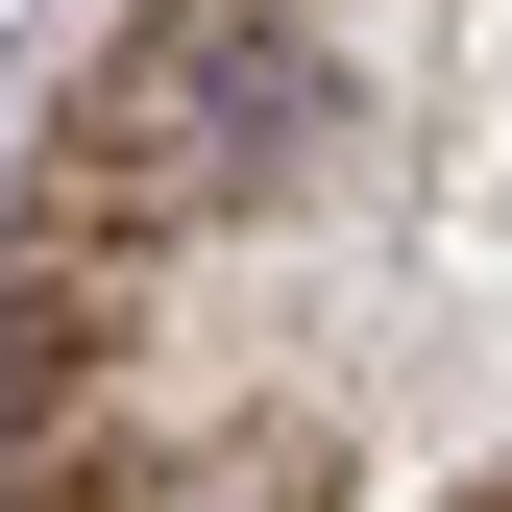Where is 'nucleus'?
I'll use <instances>...</instances> for the list:
<instances>
[{
  "mask_svg": "<svg viewBox=\"0 0 512 512\" xmlns=\"http://www.w3.org/2000/svg\"><path fill=\"white\" fill-rule=\"evenodd\" d=\"M317 171V49L293 0H171V25L98 49V98L49 122V244H196L244 196Z\"/></svg>",
  "mask_w": 512,
  "mask_h": 512,
  "instance_id": "f257e3e1",
  "label": "nucleus"
}]
</instances>
